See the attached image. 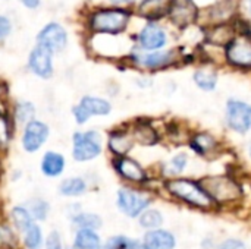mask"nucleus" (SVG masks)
<instances>
[{
  "label": "nucleus",
  "instance_id": "1",
  "mask_svg": "<svg viewBox=\"0 0 251 249\" xmlns=\"http://www.w3.org/2000/svg\"><path fill=\"white\" fill-rule=\"evenodd\" d=\"M165 189L176 200L201 210L213 208L215 203L204 192L199 181L188 178H169L165 181Z\"/></svg>",
  "mask_w": 251,
  "mask_h": 249
},
{
  "label": "nucleus",
  "instance_id": "2",
  "mask_svg": "<svg viewBox=\"0 0 251 249\" xmlns=\"http://www.w3.org/2000/svg\"><path fill=\"white\" fill-rule=\"evenodd\" d=\"M199 183L216 205L232 204L243 197L241 185L231 176H206L201 178Z\"/></svg>",
  "mask_w": 251,
  "mask_h": 249
},
{
  "label": "nucleus",
  "instance_id": "3",
  "mask_svg": "<svg viewBox=\"0 0 251 249\" xmlns=\"http://www.w3.org/2000/svg\"><path fill=\"white\" fill-rule=\"evenodd\" d=\"M101 134L96 129L75 132L72 135V158L78 163H85L97 158L103 151Z\"/></svg>",
  "mask_w": 251,
  "mask_h": 249
},
{
  "label": "nucleus",
  "instance_id": "4",
  "mask_svg": "<svg viewBox=\"0 0 251 249\" xmlns=\"http://www.w3.org/2000/svg\"><path fill=\"white\" fill-rule=\"evenodd\" d=\"M128 21L129 13L124 9H101L91 16L90 26L94 32L118 34L125 29Z\"/></svg>",
  "mask_w": 251,
  "mask_h": 249
},
{
  "label": "nucleus",
  "instance_id": "5",
  "mask_svg": "<svg viewBox=\"0 0 251 249\" xmlns=\"http://www.w3.org/2000/svg\"><path fill=\"white\" fill-rule=\"evenodd\" d=\"M151 204V200L140 191L121 188L116 194V205L122 214L129 219H138Z\"/></svg>",
  "mask_w": 251,
  "mask_h": 249
},
{
  "label": "nucleus",
  "instance_id": "6",
  "mask_svg": "<svg viewBox=\"0 0 251 249\" xmlns=\"http://www.w3.org/2000/svg\"><path fill=\"white\" fill-rule=\"evenodd\" d=\"M226 125L238 134H247L251 128V104L241 100H229L225 113Z\"/></svg>",
  "mask_w": 251,
  "mask_h": 249
},
{
  "label": "nucleus",
  "instance_id": "7",
  "mask_svg": "<svg viewBox=\"0 0 251 249\" xmlns=\"http://www.w3.org/2000/svg\"><path fill=\"white\" fill-rule=\"evenodd\" d=\"M49 136H50L49 125L35 119L24 126V131L21 135V145L24 151L32 154V153H37L47 142Z\"/></svg>",
  "mask_w": 251,
  "mask_h": 249
},
{
  "label": "nucleus",
  "instance_id": "8",
  "mask_svg": "<svg viewBox=\"0 0 251 249\" xmlns=\"http://www.w3.org/2000/svg\"><path fill=\"white\" fill-rule=\"evenodd\" d=\"M113 169L115 172L126 182L135 183V185H141L144 182H147L149 175L144 170V167L134 158L125 156V157H115L113 161Z\"/></svg>",
  "mask_w": 251,
  "mask_h": 249
},
{
  "label": "nucleus",
  "instance_id": "9",
  "mask_svg": "<svg viewBox=\"0 0 251 249\" xmlns=\"http://www.w3.org/2000/svg\"><path fill=\"white\" fill-rule=\"evenodd\" d=\"M226 60L235 68H251V40L247 37H235L226 45Z\"/></svg>",
  "mask_w": 251,
  "mask_h": 249
},
{
  "label": "nucleus",
  "instance_id": "10",
  "mask_svg": "<svg viewBox=\"0 0 251 249\" xmlns=\"http://www.w3.org/2000/svg\"><path fill=\"white\" fill-rule=\"evenodd\" d=\"M28 66L29 70L38 78L49 79L53 75V53L49 48L37 44L29 53Z\"/></svg>",
  "mask_w": 251,
  "mask_h": 249
},
{
  "label": "nucleus",
  "instance_id": "11",
  "mask_svg": "<svg viewBox=\"0 0 251 249\" xmlns=\"http://www.w3.org/2000/svg\"><path fill=\"white\" fill-rule=\"evenodd\" d=\"M37 41H38L40 45L49 48L51 53H56V51H62L66 47L68 34H66V31L63 29L62 25L51 22V23L46 25L40 31V34L37 37Z\"/></svg>",
  "mask_w": 251,
  "mask_h": 249
},
{
  "label": "nucleus",
  "instance_id": "12",
  "mask_svg": "<svg viewBox=\"0 0 251 249\" xmlns=\"http://www.w3.org/2000/svg\"><path fill=\"white\" fill-rule=\"evenodd\" d=\"M134 62L146 69H163L176 63L178 57L174 50L171 51H150V53H135L132 54Z\"/></svg>",
  "mask_w": 251,
  "mask_h": 249
},
{
  "label": "nucleus",
  "instance_id": "13",
  "mask_svg": "<svg viewBox=\"0 0 251 249\" xmlns=\"http://www.w3.org/2000/svg\"><path fill=\"white\" fill-rule=\"evenodd\" d=\"M166 32L163 31L162 26H159L154 22L147 23L141 32L138 34V43L143 50L147 51H157L162 47L166 45Z\"/></svg>",
  "mask_w": 251,
  "mask_h": 249
},
{
  "label": "nucleus",
  "instance_id": "14",
  "mask_svg": "<svg viewBox=\"0 0 251 249\" xmlns=\"http://www.w3.org/2000/svg\"><path fill=\"white\" fill-rule=\"evenodd\" d=\"M132 132L128 129H115L109 134L107 148L115 157H125L134 147Z\"/></svg>",
  "mask_w": 251,
  "mask_h": 249
},
{
  "label": "nucleus",
  "instance_id": "15",
  "mask_svg": "<svg viewBox=\"0 0 251 249\" xmlns=\"http://www.w3.org/2000/svg\"><path fill=\"white\" fill-rule=\"evenodd\" d=\"M66 167V160L63 157V154L57 153V151H46L41 157L40 161V170L41 175L49 178V179H56L59 178Z\"/></svg>",
  "mask_w": 251,
  "mask_h": 249
},
{
  "label": "nucleus",
  "instance_id": "16",
  "mask_svg": "<svg viewBox=\"0 0 251 249\" xmlns=\"http://www.w3.org/2000/svg\"><path fill=\"white\" fill-rule=\"evenodd\" d=\"M143 245L146 249H175L176 239L172 232L165 229L149 230L143 236Z\"/></svg>",
  "mask_w": 251,
  "mask_h": 249
},
{
  "label": "nucleus",
  "instance_id": "17",
  "mask_svg": "<svg viewBox=\"0 0 251 249\" xmlns=\"http://www.w3.org/2000/svg\"><path fill=\"white\" fill-rule=\"evenodd\" d=\"M169 16L172 19L174 23H176L178 26H187L190 25L191 22L196 21L197 18V7L185 0V1H179V3H174L171 12H169Z\"/></svg>",
  "mask_w": 251,
  "mask_h": 249
},
{
  "label": "nucleus",
  "instance_id": "18",
  "mask_svg": "<svg viewBox=\"0 0 251 249\" xmlns=\"http://www.w3.org/2000/svg\"><path fill=\"white\" fill-rule=\"evenodd\" d=\"M172 6H174L172 0H144L138 7V13L143 18L154 21V19H160L165 15H169Z\"/></svg>",
  "mask_w": 251,
  "mask_h": 249
},
{
  "label": "nucleus",
  "instance_id": "19",
  "mask_svg": "<svg viewBox=\"0 0 251 249\" xmlns=\"http://www.w3.org/2000/svg\"><path fill=\"white\" fill-rule=\"evenodd\" d=\"M191 150L199 156H207L218 150L219 141L209 132H196L190 139Z\"/></svg>",
  "mask_w": 251,
  "mask_h": 249
},
{
  "label": "nucleus",
  "instance_id": "20",
  "mask_svg": "<svg viewBox=\"0 0 251 249\" xmlns=\"http://www.w3.org/2000/svg\"><path fill=\"white\" fill-rule=\"evenodd\" d=\"M87 189H88V185L84 178L72 176V178L63 179L59 183L57 192L66 198H78V197H82L87 192Z\"/></svg>",
  "mask_w": 251,
  "mask_h": 249
},
{
  "label": "nucleus",
  "instance_id": "21",
  "mask_svg": "<svg viewBox=\"0 0 251 249\" xmlns=\"http://www.w3.org/2000/svg\"><path fill=\"white\" fill-rule=\"evenodd\" d=\"M78 104L90 114V117L91 116H107L112 112V104L101 97L84 95Z\"/></svg>",
  "mask_w": 251,
  "mask_h": 249
},
{
  "label": "nucleus",
  "instance_id": "22",
  "mask_svg": "<svg viewBox=\"0 0 251 249\" xmlns=\"http://www.w3.org/2000/svg\"><path fill=\"white\" fill-rule=\"evenodd\" d=\"M9 223L21 235L34 225V219L25 205H15L9 211Z\"/></svg>",
  "mask_w": 251,
  "mask_h": 249
},
{
  "label": "nucleus",
  "instance_id": "23",
  "mask_svg": "<svg viewBox=\"0 0 251 249\" xmlns=\"http://www.w3.org/2000/svg\"><path fill=\"white\" fill-rule=\"evenodd\" d=\"M101 238L97 230L78 229L74 236V248L76 249H101Z\"/></svg>",
  "mask_w": 251,
  "mask_h": 249
},
{
  "label": "nucleus",
  "instance_id": "24",
  "mask_svg": "<svg viewBox=\"0 0 251 249\" xmlns=\"http://www.w3.org/2000/svg\"><path fill=\"white\" fill-rule=\"evenodd\" d=\"M134 141L141 145H154L159 141L157 131L149 122H137L131 129Z\"/></svg>",
  "mask_w": 251,
  "mask_h": 249
},
{
  "label": "nucleus",
  "instance_id": "25",
  "mask_svg": "<svg viewBox=\"0 0 251 249\" xmlns=\"http://www.w3.org/2000/svg\"><path fill=\"white\" fill-rule=\"evenodd\" d=\"M235 38V31L231 25L226 23H218L215 28H212L207 32V43L215 44V45H228L232 40Z\"/></svg>",
  "mask_w": 251,
  "mask_h": 249
},
{
  "label": "nucleus",
  "instance_id": "26",
  "mask_svg": "<svg viewBox=\"0 0 251 249\" xmlns=\"http://www.w3.org/2000/svg\"><path fill=\"white\" fill-rule=\"evenodd\" d=\"M35 114H37V110L31 101L22 100V101H18L13 107V120L18 125H22V126L28 125L29 122L35 120Z\"/></svg>",
  "mask_w": 251,
  "mask_h": 249
},
{
  "label": "nucleus",
  "instance_id": "27",
  "mask_svg": "<svg viewBox=\"0 0 251 249\" xmlns=\"http://www.w3.org/2000/svg\"><path fill=\"white\" fill-rule=\"evenodd\" d=\"M44 233L40 225L34 223L22 233V244L25 249H44Z\"/></svg>",
  "mask_w": 251,
  "mask_h": 249
},
{
  "label": "nucleus",
  "instance_id": "28",
  "mask_svg": "<svg viewBox=\"0 0 251 249\" xmlns=\"http://www.w3.org/2000/svg\"><path fill=\"white\" fill-rule=\"evenodd\" d=\"M74 227L78 230V229H90V230H99L101 226H103V220L99 214H94V213H85V211H81L78 213L75 217L71 219Z\"/></svg>",
  "mask_w": 251,
  "mask_h": 249
},
{
  "label": "nucleus",
  "instance_id": "29",
  "mask_svg": "<svg viewBox=\"0 0 251 249\" xmlns=\"http://www.w3.org/2000/svg\"><path fill=\"white\" fill-rule=\"evenodd\" d=\"M25 207L28 208L29 214L32 216L34 222H46L50 214V204L43 198H32L29 200Z\"/></svg>",
  "mask_w": 251,
  "mask_h": 249
},
{
  "label": "nucleus",
  "instance_id": "30",
  "mask_svg": "<svg viewBox=\"0 0 251 249\" xmlns=\"http://www.w3.org/2000/svg\"><path fill=\"white\" fill-rule=\"evenodd\" d=\"M194 82L203 91H213L218 85V73L210 69H199L194 73Z\"/></svg>",
  "mask_w": 251,
  "mask_h": 249
},
{
  "label": "nucleus",
  "instance_id": "31",
  "mask_svg": "<svg viewBox=\"0 0 251 249\" xmlns=\"http://www.w3.org/2000/svg\"><path fill=\"white\" fill-rule=\"evenodd\" d=\"M140 226L143 229L149 230H156L160 229V226L163 225V216L159 210H153V208H147L140 217H138Z\"/></svg>",
  "mask_w": 251,
  "mask_h": 249
},
{
  "label": "nucleus",
  "instance_id": "32",
  "mask_svg": "<svg viewBox=\"0 0 251 249\" xmlns=\"http://www.w3.org/2000/svg\"><path fill=\"white\" fill-rule=\"evenodd\" d=\"M18 235L7 222H0V249H16Z\"/></svg>",
  "mask_w": 251,
  "mask_h": 249
},
{
  "label": "nucleus",
  "instance_id": "33",
  "mask_svg": "<svg viewBox=\"0 0 251 249\" xmlns=\"http://www.w3.org/2000/svg\"><path fill=\"white\" fill-rule=\"evenodd\" d=\"M187 164H188V157H187V154H185V153L176 154V156H174V157L171 158V161L166 164L165 173L169 175L171 178L178 176V175H181V173L185 170Z\"/></svg>",
  "mask_w": 251,
  "mask_h": 249
},
{
  "label": "nucleus",
  "instance_id": "34",
  "mask_svg": "<svg viewBox=\"0 0 251 249\" xmlns=\"http://www.w3.org/2000/svg\"><path fill=\"white\" fill-rule=\"evenodd\" d=\"M12 135H13L12 120L9 119L7 114H4V113L0 112V150L1 148H6L10 144Z\"/></svg>",
  "mask_w": 251,
  "mask_h": 249
},
{
  "label": "nucleus",
  "instance_id": "35",
  "mask_svg": "<svg viewBox=\"0 0 251 249\" xmlns=\"http://www.w3.org/2000/svg\"><path fill=\"white\" fill-rule=\"evenodd\" d=\"M128 241H129L128 236L116 235V236L109 238V239L101 245V249H126Z\"/></svg>",
  "mask_w": 251,
  "mask_h": 249
},
{
  "label": "nucleus",
  "instance_id": "36",
  "mask_svg": "<svg viewBox=\"0 0 251 249\" xmlns=\"http://www.w3.org/2000/svg\"><path fill=\"white\" fill-rule=\"evenodd\" d=\"M44 249H63L62 238L59 232L53 230L47 235L46 242H44Z\"/></svg>",
  "mask_w": 251,
  "mask_h": 249
},
{
  "label": "nucleus",
  "instance_id": "37",
  "mask_svg": "<svg viewBox=\"0 0 251 249\" xmlns=\"http://www.w3.org/2000/svg\"><path fill=\"white\" fill-rule=\"evenodd\" d=\"M72 114H74V119H75V122H76L78 125H85V123L90 120V114H88L79 104L74 106Z\"/></svg>",
  "mask_w": 251,
  "mask_h": 249
},
{
  "label": "nucleus",
  "instance_id": "38",
  "mask_svg": "<svg viewBox=\"0 0 251 249\" xmlns=\"http://www.w3.org/2000/svg\"><path fill=\"white\" fill-rule=\"evenodd\" d=\"M218 249H247L246 244L240 239H225L218 245Z\"/></svg>",
  "mask_w": 251,
  "mask_h": 249
},
{
  "label": "nucleus",
  "instance_id": "39",
  "mask_svg": "<svg viewBox=\"0 0 251 249\" xmlns=\"http://www.w3.org/2000/svg\"><path fill=\"white\" fill-rule=\"evenodd\" d=\"M12 31V25L10 21L4 16H0V40L6 38Z\"/></svg>",
  "mask_w": 251,
  "mask_h": 249
},
{
  "label": "nucleus",
  "instance_id": "40",
  "mask_svg": "<svg viewBox=\"0 0 251 249\" xmlns=\"http://www.w3.org/2000/svg\"><path fill=\"white\" fill-rule=\"evenodd\" d=\"M126 249H146L144 245H143V241H138V239H131L128 241V245H126Z\"/></svg>",
  "mask_w": 251,
  "mask_h": 249
},
{
  "label": "nucleus",
  "instance_id": "41",
  "mask_svg": "<svg viewBox=\"0 0 251 249\" xmlns=\"http://www.w3.org/2000/svg\"><path fill=\"white\" fill-rule=\"evenodd\" d=\"M28 9H35L40 4V0H21Z\"/></svg>",
  "mask_w": 251,
  "mask_h": 249
},
{
  "label": "nucleus",
  "instance_id": "42",
  "mask_svg": "<svg viewBox=\"0 0 251 249\" xmlns=\"http://www.w3.org/2000/svg\"><path fill=\"white\" fill-rule=\"evenodd\" d=\"M112 3H116V4H121V3H132L135 0H110Z\"/></svg>",
  "mask_w": 251,
  "mask_h": 249
},
{
  "label": "nucleus",
  "instance_id": "43",
  "mask_svg": "<svg viewBox=\"0 0 251 249\" xmlns=\"http://www.w3.org/2000/svg\"><path fill=\"white\" fill-rule=\"evenodd\" d=\"M249 154H250V158H251V145H250V148H249Z\"/></svg>",
  "mask_w": 251,
  "mask_h": 249
},
{
  "label": "nucleus",
  "instance_id": "44",
  "mask_svg": "<svg viewBox=\"0 0 251 249\" xmlns=\"http://www.w3.org/2000/svg\"><path fill=\"white\" fill-rule=\"evenodd\" d=\"M249 1H250V10H251V0H249Z\"/></svg>",
  "mask_w": 251,
  "mask_h": 249
},
{
  "label": "nucleus",
  "instance_id": "45",
  "mask_svg": "<svg viewBox=\"0 0 251 249\" xmlns=\"http://www.w3.org/2000/svg\"><path fill=\"white\" fill-rule=\"evenodd\" d=\"M69 249H76V248H74V247H72V248H69Z\"/></svg>",
  "mask_w": 251,
  "mask_h": 249
}]
</instances>
